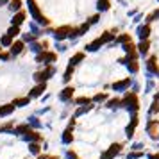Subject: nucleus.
I'll return each mask as SVG.
<instances>
[{
    "mask_svg": "<svg viewBox=\"0 0 159 159\" xmlns=\"http://www.w3.org/2000/svg\"><path fill=\"white\" fill-rule=\"evenodd\" d=\"M30 130V125L29 123H22V125H16L15 130H13V134H27Z\"/></svg>",
    "mask_w": 159,
    "mask_h": 159,
    "instance_id": "obj_20",
    "label": "nucleus"
},
{
    "mask_svg": "<svg viewBox=\"0 0 159 159\" xmlns=\"http://www.w3.org/2000/svg\"><path fill=\"white\" fill-rule=\"evenodd\" d=\"M147 134L150 136V139L159 141V120H148L147 122Z\"/></svg>",
    "mask_w": 159,
    "mask_h": 159,
    "instance_id": "obj_6",
    "label": "nucleus"
},
{
    "mask_svg": "<svg viewBox=\"0 0 159 159\" xmlns=\"http://www.w3.org/2000/svg\"><path fill=\"white\" fill-rule=\"evenodd\" d=\"M7 34L11 38H15V36H18V34H20V27H15V25H13V27H11V29L7 30Z\"/></svg>",
    "mask_w": 159,
    "mask_h": 159,
    "instance_id": "obj_39",
    "label": "nucleus"
},
{
    "mask_svg": "<svg viewBox=\"0 0 159 159\" xmlns=\"http://www.w3.org/2000/svg\"><path fill=\"white\" fill-rule=\"evenodd\" d=\"M147 70L150 73H156V75H157L159 66H157V57H156V56H150V57L147 59Z\"/></svg>",
    "mask_w": 159,
    "mask_h": 159,
    "instance_id": "obj_13",
    "label": "nucleus"
},
{
    "mask_svg": "<svg viewBox=\"0 0 159 159\" xmlns=\"http://www.w3.org/2000/svg\"><path fill=\"white\" fill-rule=\"evenodd\" d=\"M54 73H56V68H54V66H47L43 72H36L34 73V80H36L38 84H43V82H47V80L50 79Z\"/></svg>",
    "mask_w": 159,
    "mask_h": 159,
    "instance_id": "obj_5",
    "label": "nucleus"
},
{
    "mask_svg": "<svg viewBox=\"0 0 159 159\" xmlns=\"http://www.w3.org/2000/svg\"><path fill=\"white\" fill-rule=\"evenodd\" d=\"M157 113H159V100H154L150 109H148V116H154V115H157Z\"/></svg>",
    "mask_w": 159,
    "mask_h": 159,
    "instance_id": "obj_29",
    "label": "nucleus"
},
{
    "mask_svg": "<svg viewBox=\"0 0 159 159\" xmlns=\"http://www.w3.org/2000/svg\"><path fill=\"white\" fill-rule=\"evenodd\" d=\"M73 68H75V66L68 65V68H66L65 75H63V80H65V82H70V79H72V75H73Z\"/></svg>",
    "mask_w": 159,
    "mask_h": 159,
    "instance_id": "obj_28",
    "label": "nucleus"
},
{
    "mask_svg": "<svg viewBox=\"0 0 159 159\" xmlns=\"http://www.w3.org/2000/svg\"><path fill=\"white\" fill-rule=\"evenodd\" d=\"M147 159H159V152H154V154H148Z\"/></svg>",
    "mask_w": 159,
    "mask_h": 159,
    "instance_id": "obj_46",
    "label": "nucleus"
},
{
    "mask_svg": "<svg viewBox=\"0 0 159 159\" xmlns=\"http://www.w3.org/2000/svg\"><path fill=\"white\" fill-rule=\"evenodd\" d=\"M36 38H38V34H29V32H27V34H23V36H22V41H23V43H27V41L30 43V41H34Z\"/></svg>",
    "mask_w": 159,
    "mask_h": 159,
    "instance_id": "obj_37",
    "label": "nucleus"
},
{
    "mask_svg": "<svg viewBox=\"0 0 159 159\" xmlns=\"http://www.w3.org/2000/svg\"><path fill=\"white\" fill-rule=\"evenodd\" d=\"M122 148H123L122 143H113V145L107 148V150L102 152L98 159H115L116 156H120V154H122Z\"/></svg>",
    "mask_w": 159,
    "mask_h": 159,
    "instance_id": "obj_3",
    "label": "nucleus"
},
{
    "mask_svg": "<svg viewBox=\"0 0 159 159\" xmlns=\"http://www.w3.org/2000/svg\"><path fill=\"white\" fill-rule=\"evenodd\" d=\"M38 159H48V156H45V154H39V156H38Z\"/></svg>",
    "mask_w": 159,
    "mask_h": 159,
    "instance_id": "obj_47",
    "label": "nucleus"
},
{
    "mask_svg": "<svg viewBox=\"0 0 159 159\" xmlns=\"http://www.w3.org/2000/svg\"><path fill=\"white\" fill-rule=\"evenodd\" d=\"M45 89H47V82H43V84H38V86H34V88H32V89L29 91V98H36V97H41Z\"/></svg>",
    "mask_w": 159,
    "mask_h": 159,
    "instance_id": "obj_12",
    "label": "nucleus"
},
{
    "mask_svg": "<svg viewBox=\"0 0 159 159\" xmlns=\"http://www.w3.org/2000/svg\"><path fill=\"white\" fill-rule=\"evenodd\" d=\"M0 50H2V48H0Z\"/></svg>",
    "mask_w": 159,
    "mask_h": 159,
    "instance_id": "obj_51",
    "label": "nucleus"
},
{
    "mask_svg": "<svg viewBox=\"0 0 159 159\" xmlns=\"http://www.w3.org/2000/svg\"><path fill=\"white\" fill-rule=\"evenodd\" d=\"M88 30H89V23H82V25L79 27V32H80V36H82V34H86Z\"/></svg>",
    "mask_w": 159,
    "mask_h": 159,
    "instance_id": "obj_41",
    "label": "nucleus"
},
{
    "mask_svg": "<svg viewBox=\"0 0 159 159\" xmlns=\"http://www.w3.org/2000/svg\"><path fill=\"white\" fill-rule=\"evenodd\" d=\"M29 125H32V127H41V123H39V120H38V118H30Z\"/></svg>",
    "mask_w": 159,
    "mask_h": 159,
    "instance_id": "obj_43",
    "label": "nucleus"
},
{
    "mask_svg": "<svg viewBox=\"0 0 159 159\" xmlns=\"http://www.w3.org/2000/svg\"><path fill=\"white\" fill-rule=\"evenodd\" d=\"M65 156H66V159H80L79 156H77V152H75V150H66Z\"/></svg>",
    "mask_w": 159,
    "mask_h": 159,
    "instance_id": "obj_40",
    "label": "nucleus"
},
{
    "mask_svg": "<svg viewBox=\"0 0 159 159\" xmlns=\"http://www.w3.org/2000/svg\"><path fill=\"white\" fill-rule=\"evenodd\" d=\"M157 77H159V70H157Z\"/></svg>",
    "mask_w": 159,
    "mask_h": 159,
    "instance_id": "obj_50",
    "label": "nucleus"
},
{
    "mask_svg": "<svg viewBox=\"0 0 159 159\" xmlns=\"http://www.w3.org/2000/svg\"><path fill=\"white\" fill-rule=\"evenodd\" d=\"M143 156H145L143 150H141V152H132V150H130L129 154H127V157H125V159H141Z\"/></svg>",
    "mask_w": 159,
    "mask_h": 159,
    "instance_id": "obj_33",
    "label": "nucleus"
},
{
    "mask_svg": "<svg viewBox=\"0 0 159 159\" xmlns=\"http://www.w3.org/2000/svg\"><path fill=\"white\" fill-rule=\"evenodd\" d=\"M138 123H139V118H138V113H136V115L130 116V123L127 125V127H125V136L129 138V139L134 136V130H136Z\"/></svg>",
    "mask_w": 159,
    "mask_h": 159,
    "instance_id": "obj_8",
    "label": "nucleus"
},
{
    "mask_svg": "<svg viewBox=\"0 0 159 159\" xmlns=\"http://www.w3.org/2000/svg\"><path fill=\"white\" fill-rule=\"evenodd\" d=\"M127 68H129L130 73H138L139 65H138V61H127Z\"/></svg>",
    "mask_w": 159,
    "mask_h": 159,
    "instance_id": "obj_30",
    "label": "nucleus"
},
{
    "mask_svg": "<svg viewBox=\"0 0 159 159\" xmlns=\"http://www.w3.org/2000/svg\"><path fill=\"white\" fill-rule=\"evenodd\" d=\"M82 59H84V52H77V54H73L72 57H70V65H72V66L79 65Z\"/></svg>",
    "mask_w": 159,
    "mask_h": 159,
    "instance_id": "obj_23",
    "label": "nucleus"
},
{
    "mask_svg": "<svg viewBox=\"0 0 159 159\" xmlns=\"http://www.w3.org/2000/svg\"><path fill=\"white\" fill-rule=\"evenodd\" d=\"M73 91H75V89H73L72 86H66L65 89H63V91L59 93V100H63V102H70V100H72V97H73Z\"/></svg>",
    "mask_w": 159,
    "mask_h": 159,
    "instance_id": "obj_14",
    "label": "nucleus"
},
{
    "mask_svg": "<svg viewBox=\"0 0 159 159\" xmlns=\"http://www.w3.org/2000/svg\"><path fill=\"white\" fill-rule=\"evenodd\" d=\"M130 84H132V79H130V77H125V79H122V80L113 82V86H111V88H113L115 91H125Z\"/></svg>",
    "mask_w": 159,
    "mask_h": 159,
    "instance_id": "obj_10",
    "label": "nucleus"
},
{
    "mask_svg": "<svg viewBox=\"0 0 159 159\" xmlns=\"http://www.w3.org/2000/svg\"><path fill=\"white\" fill-rule=\"evenodd\" d=\"M109 7H111L109 0H98V2H97V9H98V11H107Z\"/></svg>",
    "mask_w": 159,
    "mask_h": 159,
    "instance_id": "obj_27",
    "label": "nucleus"
},
{
    "mask_svg": "<svg viewBox=\"0 0 159 159\" xmlns=\"http://www.w3.org/2000/svg\"><path fill=\"white\" fill-rule=\"evenodd\" d=\"M91 100H93V102H104V100H107V93H97Z\"/></svg>",
    "mask_w": 159,
    "mask_h": 159,
    "instance_id": "obj_38",
    "label": "nucleus"
},
{
    "mask_svg": "<svg viewBox=\"0 0 159 159\" xmlns=\"http://www.w3.org/2000/svg\"><path fill=\"white\" fill-rule=\"evenodd\" d=\"M23 139L27 141V143H41V139H43V136L39 134V132H36V130L30 129L27 134H23Z\"/></svg>",
    "mask_w": 159,
    "mask_h": 159,
    "instance_id": "obj_11",
    "label": "nucleus"
},
{
    "mask_svg": "<svg viewBox=\"0 0 159 159\" xmlns=\"http://www.w3.org/2000/svg\"><path fill=\"white\" fill-rule=\"evenodd\" d=\"M13 130H15V125H13V122L0 125V132H13Z\"/></svg>",
    "mask_w": 159,
    "mask_h": 159,
    "instance_id": "obj_34",
    "label": "nucleus"
},
{
    "mask_svg": "<svg viewBox=\"0 0 159 159\" xmlns=\"http://www.w3.org/2000/svg\"><path fill=\"white\" fill-rule=\"evenodd\" d=\"M29 102H30L29 97H23V98H15V100H13V106H15V107H25V106H29Z\"/></svg>",
    "mask_w": 159,
    "mask_h": 159,
    "instance_id": "obj_22",
    "label": "nucleus"
},
{
    "mask_svg": "<svg viewBox=\"0 0 159 159\" xmlns=\"http://www.w3.org/2000/svg\"><path fill=\"white\" fill-rule=\"evenodd\" d=\"M48 159H59V157H56V156H48Z\"/></svg>",
    "mask_w": 159,
    "mask_h": 159,
    "instance_id": "obj_49",
    "label": "nucleus"
},
{
    "mask_svg": "<svg viewBox=\"0 0 159 159\" xmlns=\"http://www.w3.org/2000/svg\"><path fill=\"white\" fill-rule=\"evenodd\" d=\"M91 109H93V106H80V107L75 111V118L80 116V115H84V113H88V111H91Z\"/></svg>",
    "mask_w": 159,
    "mask_h": 159,
    "instance_id": "obj_32",
    "label": "nucleus"
},
{
    "mask_svg": "<svg viewBox=\"0 0 159 159\" xmlns=\"http://www.w3.org/2000/svg\"><path fill=\"white\" fill-rule=\"evenodd\" d=\"M136 48H138V54H141V56H147V54H148V48H150V41H148V39H145V41H139V45H138Z\"/></svg>",
    "mask_w": 159,
    "mask_h": 159,
    "instance_id": "obj_17",
    "label": "nucleus"
},
{
    "mask_svg": "<svg viewBox=\"0 0 159 159\" xmlns=\"http://www.w3.org/2000/svg\"><path fill=\"white\" fill-rule=\"evenodd\" d=\"M11 45H13V38L9 34H4L0 38V47H11Z\"/></svg>",
    "mask_w": 159,
    "mask_h": 159,
    "instance_id": "obj_26",
    "label": "nucleus"
},
{
    "mask_svg": "<svg viewBox=\"0 0 159 159\" xmlns=\"http://www.w3.org/2000/svg\"><path fill=\"white\" fill-rule=\"evenodd\" d=\"M91 98H89V97H79V98H75V104H80V106H84V104H86V106H89V104H91Z\"/></svg>",
    "mask_w": 159,
    "mask_h": 159,
    "instance_id": "obj_36",
    "label": "nucleus"
},
{
    "mask_svg": "<svg viewBox=\"0 0 159 159\" xmlns=\"http://www.w3.org/2000/svg\"><path fill=\"white\" fill-rule=\"evenodd\" d=\"M25 16H27V15H25L23 11H18V13L13 16V25H15V27H20V25L25 22Z\"/></svg>",
    "mask_w": 159,
    "mask_h": 159,
    "instance_id": "obj_18",
    "label": "nucleus"
},
{
    "mask_svg": "<svg viewBox=\"0 0 159 159\" xmlns=\"http://www.w3.org/2000/svg\"><path fill=\"white\" fill-rule=\"evenodd\" d=\"M22 7V0H9V9L11 11H20Z\"/></svg>",
    "mask_w": 159,
    "mask_h": 159,
    "instance_id": "obj_31",
    "label": "nucleus"
},
{
    "mask_svg": "<svg viewBox=\"0 0 159 159\" xmlns=\"http://www.w3.org/2000/svg\"><path fill=\"white\" fill-rule=\"evenodd\" d=\"M38 63H45V65H50V63H54V61H57V54L56 52H41L39 56L36 57Z\"/></svg>",
    "mask_w": 159,
    "mask_h": 159,
    "instance_id": "obj_7",
    "label": "nucleus"
},
{
    "mask_svg": "<svg viewBox=\"0 0 159 159\" xmlns=\"http://www.w3.org/2000/svg\"><path fill=\"white\" fill-rule=\"evenodd\" d=\"M27 4H29V11H30V15H32V18H34L39 25H48V23H50L48 18H45V16L39 13V9H38V6H36V2H34V0H29Z\"/></svg>",
    "mask_w": 159,
    "mask_h": 159,
    "instance_id": "obj_2",
    "label": "nucleus"
},
{
    "mask_svg": "<svg viewBox=\"0 0 159 159\" xmlns=\"http://www.w3.org/2000/svg\"><path fill=\"white\" fill-rule=\"evenodd\" d=\"M23 48H25V43H23V41H13V45H11V56L22 54Z\"/></svg>",
    "mask_w": 159,
    "mask_h": 159,
    "instance_id": "obj_16",
    "label": "nucleus"
},
{
    "mask_svg": "<svg viewBox=\"0 0 159 159\" xmlns=\"http://www.w3.org/2000/svg\"><path fill=\"white\" fill-rule=\"evenodd\" d=\"M15 106L13 104H6V106H0V116H7V115H11L13 111H15Z\"/></svg>",
    "mask_w": 159,
    "mask_h": 159,
    "instance_id": "obj_21",
    "label": "nucleus"
},
{
    "mask_svg": "<svg viewBox=\"0 0 159 159\" xmlns=\"http://www.w3.org/2000/svg\"><path fill=\"white\" fill-rule=\"evenodd\" d=\"M9 57H11V52H0V59L2 61H7Z\"/></svg>",
    "mask_w": 159,
    "mask_h": 159,
    "instance_id": "obj_44",
    "label": "nucleus"
},
{
    "mask_svg": "<svg viewBox=\"0 0 159 159\" xmlns=\"http://www.w3.org/2000/svg\"><path fill=\"white\" fill-rule=\"evenodd\" d=\"M122 107L130 111L132 115H136L138 111H139V100H138V95L134 93V91L125 93V97L122 98Z\"/></svg>",
    "mask_w": 159,
    "mask_h": 159,
    "instance_id": "obj_1",
    "label": "nucleus"
},
{
    "mask_svg": "<svg viewBox=\"0 0 159 159\" xmlns=\"http://www.w3.org/2000/svg\"><path fill=\"white\" fill-rule=\"evenodd\" d=\"M29 152L32 156H39V154H41V145L39 143H29Z\"/></svg>",
    "mask_w": 159,
    "mask_h": 159,
    "instance_id": "obj_24",
    "label": "nucleus"
},
{
    "mask_svg": "<svg viewBox=\"0 0 159 159\" xmlns=\"http://www.w3.org/2000/svg\"><path fill=\"white\" fill-rule=\"evenodd\" d=\"M79 36H80L79 29H72V30H70V36H68V38H70V39H75V38H79Z\"/></svg>",
    "mask_w": 159,
    "mask_h": 159,
    "instance_id": "obj_42",
    "label": "nucleus"
},
{
    "mask_svg": "<svg viewBox=\"0 0 159 159\" xmlns=\"http://www.w3.org/2000/svg\"><path fill=\"white\" fill-rule=\"evenodd\" d=\"M150 32H152V29H150V25H141V27H138V36H139V39L141 41H145V39H148V36H150Z\"/></svg>",
    "mask_w": 159,
    "mask_h": 159,
    "instance_id": "obj_15",
    "label": "nucleus"
},
{
    "mask_svg": "<svg viewBox=\"0 0 159 159\" xmlns=\"http://www.w3.org/2000/svg\"><path fill=\"white\" fill-rule=\"evenodd\" d=\"M9 0H0V4H7Z\"/></svg>",
    "mask_w": 159,
    "mask_h": 159,
    "instance_id": "obj_48",
    "label": "nucleus"
},
{
    "mask_svg": "<svg viewBox=\"0 0 159 159\" xmlns=\"http://www.w3.org/2000/svg\"><path fill=\"white\" fill-rule=\"evenodd\" d=\"M98 20H100V16H98V15H95V16H91V18L88 20V23H89V25H93V23H97Z\"/></svg>",
    "mask_w": 159,
    "mask_h": 159,
    "instance_id": "obj_45",
    "label": "nucleus"
},
{
    "mask_svg": "<svg viewBox=\"0 0 159 159\" xmlns=\"http://www.w3.org/2000/svg\"><path fill=\"white\" fill-rule=\"evenodd\" d=\"M70 30L72 27H68V25H63V27H57V29H54V38L61 41V39H66V38L70 36Z\"/></svg>",
    "mask_w": 159,
    "mask_h": 159,
    "instance_id": "obj_9",
    "label": "nucleus"
},
{
    "mask_svg": "<svg viewBox=\"0 0 159 159\" xmlns=\"http://www.w3.org/2000/svg\"><path fill=\"white\" fill-rule=\"evenodd\" d=\"M73 127H75V118H72V120H70L68 127L65 129L63 136H61V141H63V145H72V143H73V139H75V136H73Z\"/></svg>",
    "mask_w": 159,
    "mask_h": 159,
    "instance_id": "obj_4",
    "label": "nucleus"
},
{
    "mask_svg": "<svg viewBox=\"0 0 159 159\" xmlns=\"http://www.w3.org/2000/svg\"><path fill=\"white\" fill-rule=\"evenodd\" d=\"M102 45H104V43H102V39H100V38H97L95 41H91L89 45H86V50L88 52H95V50H98Z\"/></svg>",
    "mask_w": 159,
    "mask_h": 159,
    "instance_id": "obj_19",
    "label": "nucleus"
},
{
    "mask_svg": "<svg viewBox=\"0 0 159 159\" xmlns=\"http://www.w3.org/2000/svg\"><path fill=\"white\" fill-rule=\"evenodd\" d=\"M118 41L125 45V43H130V41H132V38H130V34L123 32V34H120V36H118Z\"/></svg>",
    "mask_w": 159,
    "mask_h": 159,
    "instance_id": "obj_35",
    "label": "nucleus"
},
{
    "mask_svg": "<svg viewBox=\"0 0 159 159\" xmlns=\"http://www.w3.org/2000/svg\"><path fill=\"white\" fill-rule=\"evenodd\" d=\"M106 107H109V109L122 107V100H120V98H111V100H107V104H106Z\"/></svg>",
    "mask_w": 159,
    "mask_h": 159,
    "instance_id": "obj_25",
    "label": "nucleus"
}]
</instances>
